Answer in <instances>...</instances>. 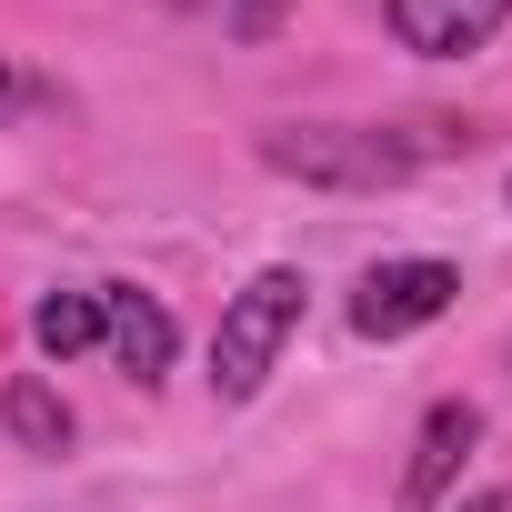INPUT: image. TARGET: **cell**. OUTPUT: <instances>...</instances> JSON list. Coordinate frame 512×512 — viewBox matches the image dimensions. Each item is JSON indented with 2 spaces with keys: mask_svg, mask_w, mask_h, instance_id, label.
Instances as JSON below:
<instances>
[{
  "mask_svg": "<svg viewBox=\"0 0 512 512\" xmlns=\"http://www.w3.org/2000/svg\"><path fill=\"white\" fill-rule=\"evenodd\" d=\"M452 292H462V272L432 262V251H412V262H372L362 292H352V332H362V342H402V332L442 322Z\"/></svg>",
  "mask_w": 512,
  "mask_h": 512,
  "instance_id": "cell-3",
  "label": "cell"
},
{
  "mask_svg": "<svg viewBox=\"0 0 512 512\" xmlns=\"http://www.w3.org/2000/svg\"><path fill=\"white\" fill-rule=\"evenodd\" d=\"M302 302H312V282H302L292 262L251 272V282L221 302V332H211V392H221V402H251V392L272 382L282 342L302 332Z\"/></svg>",
  "mask_w": 512,
  "mask_h": 512,
  "instance_id": "cell-2",
  "label": "cell"
},
{
  "mask_svg": "<svg viewBox=\"0 0 512 512\" xmlns=\"http://www.w3.org/2000/svg\"><path fill=\"white\" fill-rule=\"evenodd\" d=\"M171 11H201V21H221L231 41H262V31L292 11V0H171Z\"/></svg>",
  "mask_w": 512,
  "mask_h": 512,
  "instance_id": "cell-9",
  "label": "cell"
},
{
  "mask_svg": "<svg viewBox=\"0 0 512 512\" xmlns=\"http://www.w3.org/2000/svg\"><path fill=\"white\" fill-rule=\"evenodd\" d=\"M251 151H262V171H282L302 191H402L422 171V151L402 131H362V121H272Z\"/></svg>",
  "mask_w": 512,
  "mask_h": 512,
  "instance_id": "cell-1",
  "label": "cell"
},
{
  "mask_svg": "<svg viewBox=\"0 0 512 512\" xmlns=\"http://www.w3.org/2000/svg\"><path fill=\"white\" fill-rule=\"evenodd\" d=\"M101 352H111L131 382H161V372H171V352H181V332H171V312H161L151 292L101 282Z\"/></svg>",
  "mask_w": 512,
  "mask_h": 512,
  "instance_id": "cell-5",
  "label": "cell"
},
{
  "mask_svg": "<svg viewBox=\"0 0 512 512\" xmlns=\"http://www.w3.org/2000/svg\"><path fill=\"white\" fill-rule=\"evenodd\" d=\"M382 21H392L402 51H422V61H462V51H482V41L512 21V0H382Z\"/></svg>",
  "mask_w": 512,
  "mask_h": 512,
  "instance_id": "cell-4",
  "label": "cell"
},
{
  "mask_svg": "<svg viewBox=\"0 0 512 512\" xmlns=\"http://www.w3.org/2000/svg\"><path fill=\"white\" fill-rule=\"evenodd\" d=\"M462 512H512V482H492V492H472Z\"/></svg>",
  "mask_w": 512,
  "mask_h": 512,
  "instance_id": "cell-11",
  "label": "cell"
},
{
  "mask_svg": "<svg viewBox=\"0 0 512 512\" xmlns=\"http://www.w3.org/2000/svg\"><path fill=\"white\" fill-rule=\"evenodd\" d=\"M31 342H41L51 362H81V352H101V292H51V302L31 312Z\"/></svg>",
  "mask_w": 512,
  "mask_h": 512,
  "instance_id": "cell-8",
  "label": "cell"
},
{
  "mask_svg": "<svg viewBox=\"0 0 512 512\" xmlns=\"http://www.w3.org/2000/svg\"><path fill=\"white\" fill-rule=\"evenodd\" d=\"M472 442H482V412H472V402H432V412H422V432H412V462H402V502H412V512H432V502L462 482Z\"/></svg>",
  "mask_w": 512,
  "mask_h": 512,
  "instance_id": "cell-6",
  "label": "cell"
},
{
  "mask_svg": "<svg viewBox=\"0 0 512 512\" xmlns=\"http://www.w3.org/2000/svg\"><path fill=\"white\" fill-rule=\"evenodd\" d=\"M0 422H11L21 452H71V432H81L71 402H61L51 382H31V372H21V382H0Z\"/></svg>",
  "mask_w": 512,
  "mask_h": 512,
  "instance_id": "cell-7",
  "label": "cell"
},
{
  "mask_svg": "<svg viewBox=\"0 0 512 512\" xmlns=\"http://www.w3.org/2000/svg\"><path fill=\"white\" fill-rule=\"evenodd\" d=\"M21 111H51V81H31V71L0 61V121H21Z\"/></svg>",
  "mask_w": 512,
  "mask_h": 512,
  "instance_id": "cell-10",
  "label": "cell"
}]
</instances>
